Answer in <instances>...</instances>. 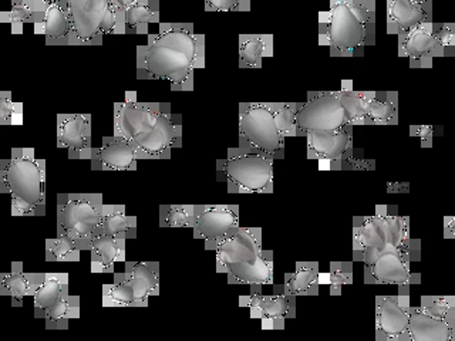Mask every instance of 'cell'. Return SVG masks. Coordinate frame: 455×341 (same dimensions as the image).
Listing matches in <instances>:
<instances>
[{
	"mask_svg": "<svg viewBox=\"0 0 455 341\" xmlns=\"http://www.w3.org/2000/svg\"><path fill=\"white\" fill-rule=\"evenodd\" d=\"M433 19V11L421 6L416 0H387V33L400 36Z\"/></svg>",
	"mask_w": 455,
	"mask_h": 341,
	"instance_id": "25",
	"label": "cell"
},
{
	"mask_svg": "<svg viewBox=\"0 0 455 341\" xmlns=\"http://www.w3.org/2000/svg\"><path fill=\"white\" fill-rule=\"evenodd\" d=\"M265 302H267V296L260 295L258 291H255L252 295L239 297V305L242 307H246L251 317L256 320H260V317H262Z\"/></svg>",
	"mask_w": 455,
	"mask_h": 341,
	"instance_id": "46",
	"label": "cell"
},
{
	"mask_svg": "<svg viewBox=\"0 0 455 341\" xmlns=\"http://www.w3.org/2000/svg\"><path fill=\"white\" fill-rule=\"evenodd\" d=\"M455 236V218L445 217L444 218V238L454 239Z\"/></svg>",
	"mask_w": 455,
	"mask_h": 341,
	"instance_id": "48",
	"label": "cell"
},
{
	"mask_svg": "<svg viewBox=\"0 0 455 341\" xmlns=\"http://www.w3.org/2000/svg\"><path fill=\"white\" fill-rule=\"evenodd\" d=\"M198 205H161V227H192Z\"/></svg>",
	"mask_w": 455,
	"mask_h": 341,
	"instance_id": "36",
	"label": "cell"
},
{
	"mask_svg": "<svg viewBox=\"0 0 455 341\" xmlns=\"http://www.w3.org/2000/svg\"><path fill=\"white\" fill-rule=\"evenodd\" d=\"M416 2H419L421 6L426 7V9H428V11H433L434 4H435L437 0H416Z\"/></svg>",
	"mask_w": 455,
	"mask_h": 341,
	"instance_id": "49",
	"label": "cell"
},
{
	"mask_svg": "<svg viewBox=\"0 0 455 341\" xmlns=\"http://www.w3.org/2000/svg\"><path fill=\"white\" fill-rule=\"evenodd\" d=\"M104 307H135L134 289L124 274H114L113 284L103 286Z\"/></svg>",
	"mask_w": 455,
	"mask_h": 341,
	"instance_id": "35",
	"label": "cell"
},
{
	"mask_svg": "<svg viewBox=\"0 0 455 341\" xmlns=\"http://www.w3.org/2000/svg\"><path fill=\"white\" fill-rule=\"evenodd\" d=\"M80 256L82 250H78L68 239L57 236L46 241L47 262H80Z\"/></svg>",
	"mask_w": 455,
	"mask_h": 341,
	"instance_id": "38",
	"label": "cell"
},
{
	"mask_svg": "<svg viewBox=\"0 0 455 341\" xmlns=\"http://www.w3.org/2000/svg\"><path fill=\"white\" fill-rule=\"evenodd\" d=\"M376 42V0H334L319 16V44L331 57H355Z\"/></svg>",
	"mask_w": 455,
	"mask_h": 341,
	"instance_id": "2",
	"label": "cell"
},
{
	"mask_svg": "<svg viewBox=\"0 0 455 341\" xmlns=\"http://www.w3.org/2000/svg\"><path fill=\"white\" fill-rule=\"evenodd\" d=\"M455 326L430 316L419 307L410 309L407 337L409 341H452Z\"/></svg>",
	"mask_w": 455,
	"mask_h": 341,
	"instance_id": "24",
	"label": "cell"
},
{
	"mask_svg": "<svg viewBox=\"0 0 455 341\" xmlns=\"http://www.w3.org/2000/svg\"><path fill=\"white\" fill-rule=\"evenodd\" d=\"M291 295L316 296L320 289V266L317 262H299L282 284Z\"/></svg>",
	"mask_w": 455,
	"mask_h": 341,
	"instance_id": "30",
	"label": "cell"
},
{
	"mask_svg": "<svg viewBox=\"0 0 455 341\" xmlns=\"http://www.w3.org/2000/svg\"><path fill=\"white\" fill-rule=\"evenodd\" d=\"M135 0H111L113 7L114 23L113 33L111 35H127V26H125V13L128 7L134 4Z\"/></svg>",
	"mask_w": 455,
	"mask_h": 341,
	"instance_id": "45",
	"label": "cell"
},
{
	"mask_svg": "<svg viewBox=\"0 0 455 341\" xmlns=\"http://www.w3.org/2000/svg\"><path fill=\"white\" fill-rule=\"evenodd\" d=\"M205 66V36L192 23H161L144 46L137 47V78L168 80L174 91H192L196 71Z\"/></svg>",
	"mask_w": 455,
	"mask_h": 341,
	"instance_id": "1",
	"label": "cell"
},
{
	"mask_svg": "<svg viewBox=\"0 0 455 341\" xmlns=\"http://www.w3.org/2000/svg\"><path fill=\"white\" fill-rule=\"evenodd\" d=\"M0 192L12 198L13 217L46 215V161L33 148H13L9 160L0 161Z\"/></svg>",
	"mask_w": 455,
	"mask_h": 341,
	"instance_id": "3",
	"label": "cell"
},
{
	"mask_svg": "<svg viewBox=\"0 0 455 341\" xmlns=\"http://www.w3.org/2000/svg\"><path fill=\"white\" fill-rule=\"evenodd\" d=\"M419 309L455 326L454 296H423Z\"/></svg>",
	"mask_w": 455,
	"mask_h": 341,
	"instance_id": "37",
	"label": "cell"
},
{
	"mask_svg": "<svg viewBox=\"0 0 455 341\" xmlns=\"http://www.w3.org/2000/svg\"><path fill=\"white\" fill-rule=\"evenodd\" d=\"M388 210L387 206L380 205L373 215L353 219V256L357 262L364 263V266L373 262L384 248L390 246Z\"/></svg>",
	"mask_w": 455,
	"mask_h": 341,
	"instance_id": "10",
	"label": "cell"
},
{
	"mask_svg": "<svg viewBox=\"0 0 455 341\" xmlns=\"http://www.w3.org/2000/svg\"><path fill=\"white\" fill-rule=\"evenodd\" d=\"M262 236L260 227H238L222 239L213 249L218 274H225L231 265L253 259L262 249Z\"/></svg>",
	"mask_w": 455,
	"mask_h": 341,
	"instance_id": "17",
	"label": "cell"
},
{
	"mask_svg": "<svg viewBox=\"0 0 455 341\" xmlns=\"http://www.w3.org/2000/svg\"><path fill=\"white\" fill-rule=\"evenodd\" d=\"M433 28V19H427L409 32L397 36L398 57L409 59L410 67H433L435 59Z\"/></svg>",
	"mask_w": 455,
	"mask_h": 341,
	"instance_id": "19",
	"label": "cell"
},
{
	"mask_svg": "<svg viewBox=\"0 0 455 341\" xmlns=\"http://www.w3.org/2000/svg\"><path fill=\"white\" fill-rule=\"evenodd\" d=\"M367 284H395L400 291H410L421 282V274L410 269V260L397 248H384L373 262L364 266Z\"/></svg>",
	"mask_w": 455,
	"mask_h": 341,
	"instance_id": "14",
	"label": "cell"
},
{
	"mask_svg": "<svg viewBox=\"0 0 455 341\" xmlns=\"http://www.w3.org/2000/svg\"><path fill=\"white\" fill-rule=\"evenodd\" d=\"M151 23H160V2L158 0H135L125 13L127 33L147 35Z\"/></svg>",
	"mask_w": 455,
	"mask_h": 341,
	"instance_id": "32",
	"label": "cell"
},
{
	"mask_svg": "<svg viewBox=\"0 0 455 341\" xmlns=\"http://www.w3.org/2000/svg\"><path fill=\"white\" fill-rule=\"evenodd\" d=\"M68 291V274H46V279L43 282L35 295V316L37 319H43L44 313Z\"/></svg>",
	"mask_w": 455,
	"mask_h": 341,
	"instance_id": "31",
	"label": "cell"
},
{
	"mask_svg": "<svg viewBox=\"0 0 455 341\" xmlns=\"http://www.w3.org/2000/svg\"><path fill=\"white\" fill-rule=\"evenodd\" d=\"M300 106L302 103H272L275 121H276L277 128L284 139H288L291 135L295 114Z\"/></svg>",
	"mask_w": 455,
	"mask_h": 341,
	"instance_id": "43",
	"label": "cell"
},
{
	"mask_svg": "<svg viewBox=\"0 0 455 341\" xmlns=\"http://www.w3.org/2000/svg\"><path fill=\"white\" fill-rule=\"evenodd\" d=\"M57 147L68 149L70 160H90L92 154V115L59 114Z\"/></svg>",
	"mask_w": 455,
	"mask_h": 341,
	"instance_id": "18",
	"label": "cell"
},
{
	"mask_svg": "<svg viewBox=\"0 0 455 341\" xmlns=\"http://www.w3.org/2000/svg\"><path fill=\"white\" fill-rule=\"evenodd\" d=\"M164 103H141L134 91H128L121 103L114 104L113 135L132 142L156 124Z\"/></svg>",
	"mask_w": 455,
	"mask_h": 341,
	"instance_id": "11",
	"label": "cell"
},
{
	"mask_svg": "<svg viewBox=\"0 0 455 341\" xmlns=\"http://www.w3.org/2000/svg\"><path fill=\"white\" fill-rule=\"evenodd\" d=\"M239 227V206L198 205L194 238L204 241L206 250H213L222 239Z\"/></svg>",
	"mask_w": 455,
	"mask_h": 341,
	"instance_id": "15",
	"label": "cell"
},
{
	"mask_svg": "<svg viewBox=\"0 0 455 341\" xmlns=\"http://www.w3.org/2000/svg\"><path fill=\"white\" fill-rule=\"evenodd\" d=\"M397 124V92L366 91V103H364V125Z\"/></svg>",
	"mask_w": 455,
	"mask_h": 341,
	"instance_id": "28",
	"label": "cell"
},
{
	"mask_svg": "<svg viewBox=\"0 0 455 341\" xmlns=\"http://www.w3.org/2000/svg\"><path fill=\"white\" fill-rule=\"evenodd\" d=\"M4 274L2 272V269H0V282H2V279H4Z\"/></svg>",
	"mask_w": 455,
	"mask_h": 341,
	"instance_id": "51",
	"label": "cell"
},
{
	"mask_svg": "<svg viewBox=\"0 0 455 341\" xmlns=\"http://www.w3.org/2000/svg\"><path fill=\"white\" fill-rule=\"evenodd\" d=\"M353 282L352 262H331L327 284L331 296H340L343 289Z\"/></svg>",
	"mask_w": 455,
	"mask_h": 341,
	"instance_id": "41",
	"label": "cell"
},
{
	"mask_svg": "<svg viewBox=\"0 0 455 341\" xmlns=\"http://www.w3.org/2000/svg\"><path fill=\"white\" fill-rule=\"evenodd\" d=\"M353 124H346L334 131H310L305 134L307 156L317 160L331 170H341L343 163L355 154Z\"/></svg>",
	"mask_w": 455,
	"mask_h": 341,
	"instance_id": "12",
	"label": "cell"
},
{
	"mask_svg": "<svg viewBox=\"0 0 455 341\" xmlns=\"http://www.w3.org/2000/svg\"><path fill=\"white\" fill-rule=\"evenodd\" d=\"M43 2H46V4H53V2H59V0H43Z\"/></svg>",
	"mask_w": 455,
	"mask_h": 341,
	"instance_id": "50",
	"label": "cell"
},
{
	"mask_svg": "<svg viewBox=\"0 0 455 341\" xmlns=\"http://www.w3.org/2000/svg\"><path fill=\"white\" fill-rule=\"evenodd\" d=\"M125 234H97L92 246V274H113L114 265L125 262Z\"/></svg>",
	"mask_w": 455,
	"mask_h": 341,
	"instance_id": "23",
	"label": "cell"
},
{
	"mask_svg": "<svg viewBox=\"0 0 455 341\" xmlns=\"http://www.w3.org/2000/svg\"><path fill=\"white\" fill-rule=\"evenodd\" d=\"M346 124H352V117L343 103V92H310L307 101L296 111L291 137H299L310 131H334Z\"/></svg>",
	"mask_w": 455,
	"mask_h": 341,
	"instance_id": "7",
	"label": "cell"
},
{
	"mask_svg": "<svg viewBox=\"0 0 455 341\" xmlns=\"http://www.w3.org/2000/svg\"><path fill=\"white\" fill-rule=\"evenodd\" d=\"M90 161L94 170H135L139 156L132 142L111 135L104 137L99 149L92 148Z\"/></svg>",
	"mask_w": 455,
	"mask_h": 341,
	"instance_id": "20",
	"label": "cell"
},
{
	"mask_svg": "<svg viewBox=\"0 0 455 341\" xmlns=\"http://www.w3.org/2000/svg\"><path fill=\"white\" fill-rule=\"evenodd\" d=\"M0 128H2V127H0Z\"/></svg>",
	"mask_w": 455,
	"mask_h": 341,
	"instance_id": "52",
	"label": "cell"
},
{
	"mask_svg": "<svg viewBox=\"0 0 455 341\" xmlns=\"http://www.w3.org/2000/svg\"><path fill=\"white\" fill-rule=\"evenodd\" d=\"M205 7L210 12H249L251 0H205Z\"/></svg>",
	"mask_w": 455,
	"mask_h": 341,
	"instance_id": "44",
	"label": "cell"
},
{
	"mask_svg": "<svg viewBox=\"0 0 455 341\" xmlns=\"http://www.w3.org/2000/svg\"><path fill=\"white\" fill-rule=\"evenodd\" d=\"M32 20V4L30 0H13L9 12L0 13V21L12 26L13 35H21L26 23Z\"/></svg>",
	"mask_w": 455,
	"mask_h": 341,
	"instance_id": "39",
	"label": "cell"
},
{
	"mask_svg": "<svg viewBox=\"0 0 455 341\" xmlns=\"http://www.w3.org/2000/svg\"><path fill=\"white\" fill-rule=\"evenodd\" d=\"M78 317H80V297L70 295L68 291H66L44 313L43 319L46 321L47 330H68V320L78 319Z\"/></svg>",
	"mask_w": 455,
	"mask_h": 341,
	"instance_id": "34",
	"label": "cell"
},
{
	"mask_svg": "<svg viewBox=\"0 0 455 341\" xmlns=\"http://www.w3.org/2000/svg\"><path fill=\"white\" fill-rule=\"evenodd\" d=\"M99 234H125L127 239L137 238V218L127 215L124 205H106Z\"/></svg>",
	"mask_w": 455,
	"mask_h": 341,
	"instance_id": "33",
	"label": "cell"
},
{
	"mask_svg": "<svg viewBox=\"0 0 455 341\" xmlns=\"http://www.w3.org/2000/svg\"><path fill=\"white\" fill-rule=\"evenodd\" d=\"M101 194H59L57 236L68 239L78 250H90L104 215Z\"/></svg>",
	"mask_w": 455,
	"mask_h": 341,
	"instance_id": "4",
	"label": "cell"
},
{
	"mask_svg": "<svg viewBox=\"0 0 455 341\" xmlns=\"http://www.w3.org/2000/svg\"><path fill=\"white\" fill-rule=\"evenodd\" d=\"M296 317V297L283 286H279L274 295L267 296L263 307L262 323L265 330H283L286 320Z\"/></svg>",
	"mask_w": 455,
	"mask_h": 341,
	"instance_id": "27",
	"label": "cell"
},
{
	"mask_svg": "<svg viewBox=\"0 0 455 341\" xmlns=\"http://www.w3.org/2000/svg\"><path fill=\"white\" fill-rule=\"evenodd\" d=\"M274 161L253 149L229 148L227 156L218 160V177L231 194H272Z\"/></svg>",
	"mask_w": 455,
	"mask_h": 341,
	"instance_id": "5",
	"label": "cell"
},
{
	"mask_svg": "<svg viewBox=\"0 0 455 341\" xmlns=\"http://www.w3.org/2000/svg\"><path fill=\"white\" fill-rule=\"evenodd\" d=\"M284 137L275 121L272 103L239 104V148L253 149L279 160Z\"/></svg>",
	"mask_w": 455,
	"mask_h": 341,
	"instance_id": "6",
	"label": "cell"
},
{
	"mask_svg": "<svg viewBox=\"0 0 455 341\" xmlns=\"http://www.w3.org/2000/svg\"><path fill=\"white\" fill-rule=\"evenodd\" d=\"M274 252L263 250L246 262L231 265L225 270L228 283L246 284L251 288L260 289L267 284L274 283Z\"/></svg>",
	"mask_w": 455,
	"mask_h": 341,
	"instance_id": "21",
	"label": "cell"
},
{
	"mask_svg": "<svg viewBox=\"0 0 455 341\" xmlns=\"http://www.w3.org/2000/svg\"><path fill=\"white\" fill-rule=\"evenodd\" d=\"M434 43H435V59L452 57L455 54L454 23H434Z\"/></svg>",
	"mask_w": 455,
	"mask_h": 341,
	"instance_id": "40",
	"label": "cell"
},
{
	"mask_svg": "<svg viewBox=\"0 0 455 341\" xmlns=\"http://www.w3.org/2000/svg\"><path fill=\"white\" fill-rule=\"evenodd\" d=\"M410 134L419 139L423 148H431L434 142V128L431 125H411Z\"/></svg>",
	"mask_w": 455,
	"mask_h": 341,
	"instance_id": "47",
	"label": "cell"
},
{
	"mask_svg": "<svg viewBox=\"0 0 455 341\" xmlns=\"http://www.w3.org/2000/svg\"><path fill=\"white\" fill-rule=\"evenodd\" d=\"M76 46H100L113 33L111 0H66Z\"/></svg>",
	"mask_w": 455,
	"mask_h": 341,
	"instance_id": "8",
	"label": "cell"
},
{
	"mask_svg": "<svg viewBox=\"0 0 455 341\" xmlns=\"http://www.w3.org/2000/svg\"><path fill=\"white\" fill-rule=\"evenodd\" d=\"M238 49L239 67L262 68L265 59L274 56V36L241 35Z\"/></svg>",
	"mask_w": 455,
	"mask_h": 341,
	"instance_id": "29",
	"label": "cell"
},
{
	"mask_svg": "<svg viewBox=\"0 0 455 341\" xmlns=\"http://www.w3.org/2000/svg\"><path fill=\"white\" fill-rule=\"evenodd\" d=\"M46 279V274H26L23 263H12L11 274L0 282V295L9 296L13 305H21L26 296H33Z\"/></svg>",
	"mask_w": 455,
	"mask_h": 341,
	"instance_id": "26",
	"label": "cell"
},
{
	"mask_svg": "<svg viewBox=\"0 0 455 341\" xmlns=\"http://www.w3.org/2000/svg\"><path fill=\"white\" fill-rule=\"evenodd\" d=\"M32 23L36 35H44L47 46H76L71 30L66 0L46 4L43 0H30Z\"/></svg>",
	"mask_w": 455,
	"mask_h": 341,
	"instance_id": "13",
	"label": "cell"
},
{
	"mask_svg": "<svg viewBox=\"0 0 455 341\" xmlns=\"http://www.w3.org/2000/svg\"><path fill=\"white\" fill-rule=\"evenodd\" d=\"M410 291L376 297V340L409 341Z\"/></svg>",
	"mask_w": 455,
	"mask_h": 341,
	"instance_id": "16",
	"label": "cell"
},
{
	"mask_svg": "<svg viewBox=\"0 0 455 341\" xmlns=\"http://www.w3.org/2000/svg\"><path fill=\"white\" fill-rule=\"evenodd\" d=\"M124 276L134 289L135 307H147L151 296L160 295V263L125 262Z\"/></svg>",
	"mask_w": 455,
	"mask_h": 341,
	"instance_id": "22",
	"label": "cell"
},
{
	"mask_svg": "<svg viewBox=\"0 0 455 341\" xmlns=\"http://www.w3.org/2000/svg\"><path fill=\"white\" fill-rule=\"evenodd\" d=\"M140 160H170L172 149L181 148L182 121L172 113L168 103L163 104L153 128L132 142Z\"/></svg>",
	"mask_w": 455,
	"mask_h": 341,
	"instance_id": "9",
	"label": "cell"
},
{
	"mask_svg": "<svg viewBox=\"0 0 455 341\" xmlns=\"http://www.w3.org/2000/svg\"><path fill=\"white\" fill-rule=\"evenodd\" d=\"M23 124V104L14 103L11 91H0V127Z\"/></svg>",
	"mask_w": 455,
	"mask_h": 341,
	"instance_id": "42",
	"label": "cell"
}]
</instances>
